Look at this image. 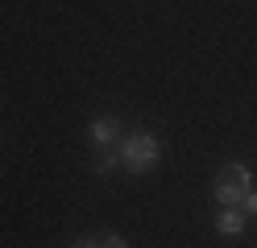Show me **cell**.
I'll return each instance as SVG.
<instances>
[{
    "instance_id": "cell-1",
    "label": "cell",
    "mask_w": 257,
    "mask_h": 248,
    "mask_svg": "<svg viewBox=\"0 0 257 248\" xmlns=\"http://www.w3.org/2000/svg\"><path fill=\"white\" fill-rule=\"evenodd\" d=\"M116 153H120V165H124V170L146 174V170L158 165V157H162V141H158L154 132H128V137L116 145Z\"/></svg>"
},
{
    "instance_id": "cell-2",
    "label": "cell",
    "mask_w": 257,
    "mask_h": 248,
    "mask_svg": "<svg viewBox=\"0 0 257 248\" xmlns=\"http://www.w3.org/2000/svg\"><path fill=\"white\" fill-rule=\"evenodd\" d=\"M116 141H120V120H112V116H100V120H91V145L112 149Z\"/></svg>"
},
{
    "instance_id": "cell-3",
    "label": "cell",
    "mask_w": 257,
    "mask_h": 248,
    "mask_svg": "<svg viewBox=\"0 0 257 248\" xmlns=\"http://www.w3.org/2000/svg\"><path fill=\"white\" fill-rule=\"evenodd\" d=\"M245 211L240 207H220V215H216V231L220 236H240V231H245Z\"/></svg>"
},
{
    "instance_id": "cell-4",
    "label": "cell",
    "mask_w": 257,
    "mask_h": 248,
    "mask_svg": "<svg viewBox=\"0 0 257 248\" xmlns=\"http://www.w3.org/2000/svg\"><path fill=\"white\" fill-rule=\"evenodd\" d=\"M216 182H224V186H236V190H253V178L245 165H224V170L216 174Z\"/></svg>"
},
{
    "instance_id": "cell-5",
    "label": "cell",
    "mask_w": 257,
    "mask_h": 248,
    "mask_svg": "<svg viewBox=\"0 0 257 248\" xmlns=\"http://www.w3.org/2000/svg\"><path fill=\"white\" fill-rule=\"evenodd\" d=\"M120 165V153L116 149H100V157H95V174H112Z\"/></svg>"
},
{
    "instance_id": "cell-6",
    "label": "cell",
    "mask_w": 257,
    "mask_h": 248,
    "mask_svg": "<svg viewBox=\"0 0 257 248\" xmlns=\"http://www.w3.org/2000/svg\"><path fill=\"white\" fill-rule=\"evenodd\" d=\"M240 211H245V219H257V190H249L240 198Z\"/></svg>"
},
{
    "instance_id": "cell-7",
    "label": "cell",
    "mask_w": 257,
    "mask_h": 248,
    "mask_svg": "<svg viewBox=\"0 0 257 248\" xmlns=\"http://www.w3.org/2000/svg\"><path fill=\"white\" fill-rule=\"evenodd\" d=\"M100 248H128V244H124V236H116V231H112V236L100 240Z\"/></svg>"
},
{
    "instance_id": "cell-8",
    "label": "cell",
    "mask_w": 257,
    "mask_h": 248,
    "mask_svg": "<svg viewBox=\"0 0 257 248\" xmlns=\"http://www.w3.org/2000/svg\"><path fill=\"white\" fill-rule=\"evenodd\" d=\"M79 248H100V244H79Z\"/></svg>"
}]
</instances>
